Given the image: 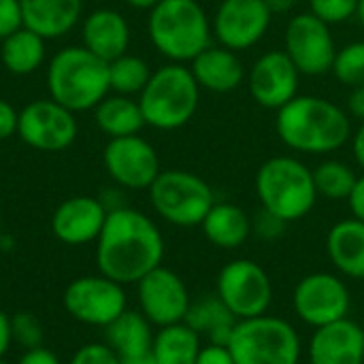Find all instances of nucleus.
Listing matches in <instances>:
<instances>
[{"label": "nucleus", "mask_w": 364, "mask_h": 364, "mask_svg": "<svg viewBox=\"0 0 364 364\" xmlns=\"http://www.w3.org/2000/svg\"><path fill=\"white\" fill-rule=\"evenodd\" d=\"M205 239L220 250H237L252 237V218L235 203H215L205 215Z\"/></svg>", "instance_id": "24"}, {"label": "nucleus", "mask_w": 364, "mask_h": 364, "mask_svg": "<svg viewBox=\"0 0 364 364\" xmlns=\"http://www.w3.org/2000/svg\"><path fill=\"white\" fill-rule=\"evenodd\" d=\"M301 73L286 51L271 49L262 53L247 75V87L256 105L279 111L294 96H299Z\"/></svg>", "instance_id": "17"}, {"label": "nucleus", "mask_w": 364, "mask_h": 364, "mask_svg": "<svg viewBox=\"0 0 364 364\" xmlns=\"http://www.w3.org/2000/svg\"><path fill=\"white\" fill-rule=\"evenodd\" d=\"M363 364H364V348H363Z\"/></svg>", "instance_id": "52"}, {"label": "nucleus", "mask_w": 364, "mask_h": 364, "mask_svg": "<svg viewBox=\"0 0 364 364\" xmlns=\"http://www.w3.org/2000/svg\"><path fill=\"white\" fill-rule=\"evenodd\" d=\"M228 350L235 364H299L303 346L296 328L275 316H258L235 324Z\"/></svg>", "instance_id": "7"}, {"label": "nucleus", "mask_w": 364, "mask_h": 364, "mask_svg": "<svg viewBox=\"0 0 364 364\" xmlns=\"http://www.w3.org/2000/svg\"><path fill=\"white\" fill-rule=\"evenodd\" d=\"M147 192L154 211L164 222L181 228L200 226L215 205L211 186L203 177L181 168L160 171Z\"/></svg>", "instance_id": "8"}, {"label": "nucleus", "mask_w": 364, "mask_h": 364, "mask_svg": "<svg viewBox=\"0 0 364 364\" xmlns=\"http://www.w3.org/2000/svg\"><path fill=\"white\" fill-rule=\"evenodd\" d=\"M15 364H62L58 354L47 350L45 346L34 348V350H23V354L17 358Z\"/></svg>", "instance_id": "40"}, {"label": "nucleus", "mask_w": 364, "mask_h": 364, "mask_svg": "<svg viewBox=\"0 0 364 364\" xmlns=\"http://www.w3.org/2000/svg\"><path fill=\"white\" fill-rule=\"evenodd\" d=\"M200 90L213 94H228L241 87L245 79V68L237 51L224 45H209L200 51L190 66Z\"/></svg>", "instance_id": "20"}, {"label": "nucleus", "mask_w": 364, "mask_h": 364, "mask_svg": "<svg viewBox=\"0 0 364 364\" xmlns=\"http://www.w3.org/2000/svg\"><path fill=\"white\" fill-rule=\"evenodd\" d=\"M277 134L299 154H331L352 141V122L346 109L322 96H294L277 111Z\"/></svg>", "instance_id": "2"}, {"label": "nucleus", "mask_w": 364, "mask_h": 364, "mask_svg": "<svg viewBox=\"0 0 364 364\" xmlns=\"http://www.w3.org/2000/svg\"><path fill=\"white\" fill-rule=\"evenodd\" d=\"M356 17H358V21H360V26H363V30H364V0H358V11H356Z\"/></svg>", "instance_id": "49"}, {"label": "nucleus", "mask_w": 364, "mask_h": 364, "mask_svg": "<svg viewBox=\"0 0 364 364\" xmlns=\"http://www.w3.org/2000/svg\"><path fill=\"white\" fill-rule=\"evenodd\" d=\"M149 77H151V68L139 55L124 53L117 60L109 62V85L115 94L122 96L141 94Z\"/></svg>", "instance_id": "31"}, {"label": "nucleus", "mask_w": 364, "mask_h": 364, "mask_svg": "<svg viewBox=\"0 0 364 364\" xmlns=\"http://www.w3.org/2000/svg\"><path fill=\"white\" fill-rule=\"evenodd\" d=\"M331 70L343 85H364V41H354L337 49Z\"/></svg>", "instance_id": "32"}, {"label": "nucleus", "mask_w": 364, "mask_h": 364, "mask_svg": "<svg viewBox=\"0 0 364 364\" xmlns=\"http://www.w3.org/2000/svg\"><path fill=\"white\" fill-rule=\"evenodd\" d=\"M348 203H350V209H352V218L364 222V175L358 177V181H356Z\"/></svg>", "instance_id": "42"}, {"label": "nucleus", "mask_w": 364, "mask_h": 364, "mask_svg": "<svg viewBox=\"0 0 364 364\" xmlns=\"http://www.w3.org/2000/svg\"><path fill=\"white\" fill-rule=\"evenodd\" d=\"M286 222L282 218H277L275 213L267 211L260 207V211L252 218V235H256L262 241H275L284 235L286 230Z\"/></svg>", "instance_id": "36"}, {"label": "nucleus", "mask_w": 364, "mask_h": 364, "mask_svg": "<svg viewBox=\"0 0 364 364\" xmlns=\"http://www.w3.org/2000/svg\"><path fill=\"white\" fill-rule=\"evenodd\" d=\"M151 45L171 62H192L211 45V19L198 0H160L149 9Z\"/></svg>", "instance_id": "4"}, {"label": "nucleus", "mask_w": 364, "mask_h": 364, "mask_svg": "<svg viewBox=\"0 0 364 364\" xmlns=\"http://www.w3.org/2000/svg\"><path fill=\"white\" fill-rule=\"evenodd\" d=\"M254 188L262 209L275 213L286 224L309 215L318 200L314 171L292 156H275L262 162Z\"/></svg>", "instance_id": "5"}, {"label": "nucleus", "mask_w": 364, "mask_h": 364, "mask_svg": "<svg viewBox=\"0 0 364 364\" xmlns=\"http://www.w3.org/2000/svg\"><path fill=\"white\" fill-rule=\"evenodd\" d=\"M271 19L267 0H222L211 19V30L220 45L245 51L264 38Z\"/></svg>", "instance_id": "16"}, {"label": "nucleus", "mask_w": 364, "mask_h": 364, "mask_svg": "<svg viewBox=\"0 0 364 364\" xmlns=\"http://www.w3.org/2000/svg\"><path fill=\"white\" fill-rule=\"evenodd\" d=\"M126 2H128L130 6H134V9H147V11H149V9H154L160 0H126Z\"/></svg>", "instance_id": "48"}, {"label": "nucleus", "mask_w": 364, "mask_h": 364, "mask_svg": "<svg viewBox=\"0 0 364 364\" xmlns=\"http://www.w3.org/2000/svg\"><path fill=\"white\" fill-rule=\"evenodd\" d=\"M348 115L364 124V85L352 87L348 96Z\"/></svg>", "instance_id": "41"}, {"label": "nucleus", "mask_w": 364, "mask_h": 364, "mask_svg": "<svg viewBox=\"0 0 364 364\" xmlns=\"http://www.w3.org/2000/svg\"><path fill=\"white\" fill-rule=\"evenodd\" d=\"M0 364H9V363H6V360H0Z\"/></svg>", "instance_id": "51"}, {"label": "nucleus", "mask_w": 364, "mask_h": 364, "mask_svg": "<svg viewBox=\"0 0 364 364\" xmlns=\"http://www.w3.org/2000/svg\"><path fill=\"white\" fill-rule=\"evenodd\" d=\"M17 134L32 149L62 151L77 139V119L53 98L34 100L19 111Z\"/></svg>", "instance_id": "13"}, {"label": "nucleus", "mask_w": 364, "mask_h": 364, "mask_svg": "<svg viewBox=\"0 0 364 364\" xmlns=\"http://www.w3.org/2000/svg\"><path fill=\"white\" fill-rule=\"evenodd\" d=\"M13 346V331H11V316L0 309V360L9 354Z\"/></svg>", "instance_id": "43"}, {"label": "nucleus", "mask_w": 364, "mask_h": 364, "mask_svg": "<svg viewBox=\"0 0 364 364\" xmlns=\"http://www.w3.org/2000/svg\"><path fill=\"white\" fill-rule=\"evenodd\" d=\"M311 171L318 196H324L328 200H348L358 181L354 168L341 160H324Z\"/></svg>", "instance_id": "30"}, {"label": "nucleus", "mask_w": 364, "mask_h": 364, "mask_svg": "<svg viewBox=\"0 0 364 364\" xmlns=\"http://www.w3.org/2000/svg\"><path fill=\"white\" fill-rule=\"evenodd\" d=\"M23 26L19 0H0V41Z\"/></svg>", "instance_id": "37"}, {"label": "nucleus", "mask_w": 364, "mask_h": 364, "mask_svg": "<svg viewBox=\"0 0 364 364\" xmlns=\"http://www.w3.org/2000/svg\"><path fill=\"white\" fill-rule=\"evenodd\" d=\"M68 364H122V358L107 343H85L70 356Z\"/></svg>", "instance_id": "35"}, {"label": "nucleus", "mask_w": 364, "mask_h": 364, "mask_svg": "<svg viewBox=\"0 0 364 364\" xmlns=\"http://www.w3.org/2000/svg\"><path fill=\"white\" fill-rule=\"evenodd\" d=\"M309 11L324 23H343L358 11V0H309Z\"/></svg>", "instance_id": "34"}, {"label": "nucleus", "mask_w": 364, "mask_h": 364, "mask_svg": "<svg viewBox=\"0 0 364 364\" xmlns=\"http://www.w3.org/2000/svg\"><path fill=\"white\" fill-rule=\"evenodd\" d=\"M154 335V324L141 311L126 309L105 328V343L124 360L149 354Z\"/></svg>", "instance_id": "25"}, {"label": "nucleus", "mask_w": 364, "mask_h": 364, "mask_svg": "<svg viewBox=\"0 0 364 364\" xmlns=\"http://www.w3.org/2000/svg\"><path fill=\"white\" fill-rule=\"evenodd\" d=\"M17 124L19 111H15V107L9 100L0 98V141H6L13 134H17Z\"/></svg>", "instance_id": "38"}, {"label": "nucleus", "mask_w": 364, "mask_h": 364, "mask_svg": "<svg viewBox=\"0 0 364 364\" xmlns=\"http://www.w3.org/2000/svg\"><path fill=\"white\" fill-rule=\"evenodd\" d=\"M215 296L237 320L264 316L273 301L269 273L254 260L237 258L222 267L215 282Z\"/></svg>", "instance_id": "9"}, {"label": "nucleus", "mask_w": 364, "mask_h": 364, "mask_svg": "<svg viewBox=\"0 0 364 364\" xmlns=\"http://www.w3.org/2000/svg\"><path fill=\"white\" fill-rule=\"evenodd\" d=\"M200 100V85L186 64L171 62L151 73L139 94L145 126L156 130H177L186 126Z\"/></svg>", "instance_id": "6"}, {"label": "nucleus", "mask_w": 364, "mask_h": 364, "mask_svg": "<svg viewBox=\"0 0 364 364\" xmlns=\"http://www.w3.org/2000/svg\"><path fill=\"white\" fill-rule=\"evenodd\" d=\"M183 322L192 331H196L200 337H207L209 343L228 348L235 324L239 320L228 311V307L218 296H205V299L192 301Z\"/></svg>", "instance_id": "26"}, {"label": "nucleus", "mask_w": 364, "mask_h": 364, "mask_svg": "<svg viewBox=\"0 0 364 364\" xmlns=\"http://www.w3.org/2000/svg\"><path fill=\"white\" fill-rule=\"evenodd\" d=\"M94 115L98 128L111 139L139 134L141 128L145 126V117L139 100H132L130 96H122V94L107 96L94 109Z\"/></svg>", "instance_id": "29"}, {"label": "nucleus", "mask_w": 364, "mask_h": 364, "mask_svg": "<svg viewBox=\"0 0 364 364\" xmlns=\"http://www.w3.org/2000/svg\"><path fill=\"white\" fill-rule=\"evenodd\" d=\"M136 299L139 311L156 328L183 322L192 305L186 282L164 264L156 267L141 282H136Z\"/></svg>", "instance_id": "14"}, {"label": "nucleus", "mask_w": 364, "mask_h": 364, "mask_svg": "<svg viewBox=\"0 0 364 364\" xmlns=\"http://www.w3.org/2000/svg\"><path fill=\"white\" fill-rule=\"evenodd\" d=\"M11 331H13V343L21 350H34L43 346L45 328L41 320L30 311H19L11 316Z\"/></svg>", "instance_id": "33"}, {"label": "nucleus", "mask_w": 364, "mask_h": 364, "mask_svg": "<svg viewBox=\"0 0 364 364\" xmlns=\"http://www.w3.org/2000/svg\"><path fill=\"white\" fill-rule=\"evenodd\" d=\"M0 237H2V213H0Z\"/></svg>", "instance_id": "50"}, {"label": "nucleus", "mask_w": 364, "mask_h": 364, "mask_svg": "<svg viewBox=\"0 0 364 364\" xmlns=\"http://www.w3.org/2000/svg\"><path fill=\"white\" fill-rule=\"evenodd\" d=\"M284 51L301 75L320 77L331 73L337 47L331 26L309 11L290 17L284 34Z\"/></svg>", "instance_id": "11"}, {"label": "nucleus", "mask_w": 364, "mask_h": 364, "mask_svg": "<svg viewBox=\"0 0 364 364\" xmlns=\"http://www.w3.org/2000/svg\"><path fill=\"white\" fill-rule=\"evenodd\" d=\"M62 305L75 322L107 328L128 309V296L122 284L98 273L73 279L64 290Z\"/></svg>", "instance_id": "10"}, {"label": "nucleus", "mask_w": 364, "mask_h": 364, "mask_svg": "<svg viewBox=\"0 0 364 364\" xmlns=\"http://www.w3.org/2000/svg\"><path fill=\"white\" fill-rule=\"evenodd\" d=\"M203 337L186 322L158 328L151 343V356L158 364H196L203 350Z\"/></svg>", "instance_id": "27"}, {"label": "nucleus", "mask_w": 364, "mask_h": 364, "mask_svg": "<svg viewBox=\"0 0 364 364\" xmlns=\"http://www.w3.org/2000/svg\"><path fill=\"white\" fill-rule=\"evenodd\" d=\"M130 26L119 11L96 9L83 21V47L105 62L128 53Z\"/></svg>", "instance_id": "21"}, {"label": "nucleus", "mask_w": 364, "mask_h": 364, "mask_svg": "<svg viewBox=\"0 0 364 364\" xmlns=\"http://www.w3.org/2000/svg\"><path fill=\"white\" fill-rule=\"evenodd\" d=\"M102 162L115 186L124 190H149L162 171L158 151L139 134L111 139L102 151Z\"/></svg>", "instance_id": "15"}, {"label": "nucleus", "mask_w": 364, "mask_h": 364, "mask_svg": "<svg viewBox=\"0 0 364 364\" xmlns=\"http://www.w3.org/2000/svg\"><path fill=\"white\" fill-rule=\"evenodd\" d=\"M0 60L11 75H30L45 62V38L21 26L13 34L2 38Z\"/></svg>", "instance_id": "28"}, {"label": "nucleus", "mask_w": 364, "mask_h": 364, "mask_svg": "<svg viewBox=\"0 0 364 364\" xmlns=\"http://www.w3.org/2000/svg\"><path fill=\"white\" fill-rule=\"evenodd\" d=\"M100 203L105 205V209H107V211H115V209L126 207V203H124V198H122V192H119L117 188L107 190V192L100 196Z\"/></svg>", "instance_id": "44"}, {"label": "nucleus", "mask_w": 364, "mask_h": 364, "mask_svg": "<svg viewBox=\"0 0 364 364\" xmlns=\"http://www.w3.org/2000/svg\"><path fill=\"white\" fill-rule=\"evenodd\" d=\"M364 331L350 318L316 328L307 356L309 364H363Z\"/></svg>", "instance_id": "19"}, {"label": "nucleus", "mask_w": 364, "mask_h": 364, "mask_svg": "<svg viewBox=\"0 0 364 364\" xmlns=\"http://www.w3.org/2000/svg\"><path fill=\"white\" fill-rule=\"evenodd\" d=\"M292 307L301 322L311 328H322L348 318L352 294L341 277L333 273H311L296 284Z\"/></svg>", "instance_id": "12"}, {"label": "nucleus", "mask_w": 364, "mask_h": 364, "mask_svg": "<svg viewBox=\"0 0 364 364\" xmlns=\"http://www.w3.org/2000/svg\"><path fill=\"white\" fill-rule=\"evenodd\" d=\"M196 364H235V358H232V354H230V350L226 346L207 343V346H203Z\"/></svg>", "instance_id": "39"}, {"label": "nucleus", "mask_w": 364, "mask_h": 364, "mask_svg": "<svg viewBox=\"0 0 364 364\" xmlns=\"http://www.w3.org/2000/svg\"><path fill=\"white\" fill-rule=\"evenodd\" d=\"M326 254L341 275L364 279V222L356 218L337 222L328 230Z\"/></svg>", "instance_id": "23"}, {"label": "nucleus", "mask_w": 364, "mask_h": 364, "mask_svg": "<svg viewBox=\"0 0 364 364\" xmlns=\"http://www.w3.org/2000/svg\"><path fill=\"white\" fill-rule=\"evenodd\" d=\"M107 209L100 198L94 196H73L58 205L51 218V230L64 245H87L96 243L105 222Z\"/></svg>", "instance_id": "18"}, {"label": "nucleus", "mask_w": 364, "mask_h": 364, "mask_svg": "<svg viewBox=\"0 0 364 364\" xmlns=\"http://www.w3.org/2000/svg\"><path fill=\"white\" fill-rule=\"evenodd\" d=\"M122 364H158L154 360L151 352L149 354H143V356H134V358H124Z\"/></svg>", "instance_id": "47"}, {"label": "nucleus", "mask_w": 364, "mask_h": 364, "mask_svg": "<svg viewBox=\"0 0 364 364\" xmlns=\"http://www.w3.org/2000/svg\"><path fill=\"white\" fill-rule=\"evenodd\" d=\"M23 26L47 38L70 32L83 13V0H19Z\"/></svg>", "instance_id": "22"}, {"label": "nucleus", "mask_w": 364, "mask_h": 364, "mask_svg": "<svg viewBox=\"0 0 364 364\" xmlns=\"http://www.w3.org/2000/svg\"><path fill=\"white\" fill-rule=\"evenodd\" d=\"M299 4V0H267V6L273 15H286L290 13L294 6Z\"/></svg>", "instance_id": "46"}, {"label": "nucleus", "mask_w": 364, "mask_h": 364, "mask_svg": "<svg viewBox=\"0 0 364 364\" xmlns=\"http://www.w3.org/2000/svg\"><path fill=\"white\" fill-rule=\"evenodd\" d=\"M164 260V237L156 222L139 209L122 207L107 213L96 239V267L105 277L130 286Z\"/></svg>", "instance_id": "1"}, {"label": "nucleus", "mask_w": 364, "mask_h": 364, "mask_svg": "<svg viewBox=\"0 0 364 364\" xmlns=\"http://www.w3.org/2000/svg\"><path fill=\"white\" fill-rule=\"evenodd\" d=\"M47 85L49 96L73 113L96 109L111 92L109 62L83 45L66 47L51 58Z\"/></svg>", "instance_id": "3"}, {"label": "nucleus", "mask_w": 364, "mask_h": 364, "mask_svg": "<svg viewBox=\"0 0 364 364\" xmlns=\"http://www.w3.org/2000/svg\"><path fill=\"white\" fill-rule=\"evenodd\" d=\"M352 151L358 166L364 171V124H360V128L352 134Z\"/></svg>", "instance_id": "45"}]
</instances>
